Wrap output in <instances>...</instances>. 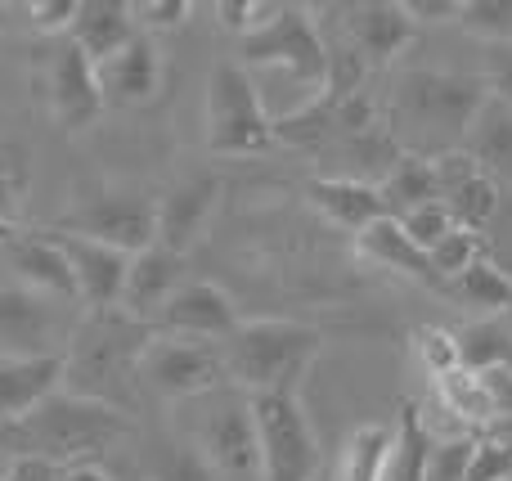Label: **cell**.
<instances>
[{
  "label": "cell",
  "mask_w": 512,
  "mask_h": 481,
  "mask_svg": "<svg viewBox=\"0 0 512 481\" xmlns=\"http://www.w3.org/2000/svg\"><path fill=\"white\" fill-rule=\"evenodd\" d=\"M490 90L477 72L450 68H405L391 81L382 122L396 144L414 158H441L463 149L477 113L486 108Z\"/></svg>",
  "instance_id": "1"
},
{
  "label": "cell",
  "mask_w": 512,
  "mask_h": 481,
  "mask_svg": "<svg viewBox=\"0 0 512 481\" xmlns=\"http://www.w3.org/2000/svg\"><path fill=\"white\" fill-rule=\"evenodd\" d=\"M153 324L126 311H81L63 347V392L126 414L140 405V356L153 342Z\"/></svg>",
  "instance_id": "2"
},
{
  "label": "cell",
  "mask_w": 512,
  "mask_h": 481,
  "mask_svg": "<svg viewBox=\"0 0 512 481\" xmlns=\"http://www.w3.org/2000/svg\"><path fill=\"white\" fill-rule=\"evenodd\" d=\"M126 437H131L126 414L95 401H81V396L59 387L45 401H36L27 414L0 423V455L72 468V464H99Z\"/></svg>",
  "instance_id": "3"
},
{
  "label": "cell",
  "mask_w": 512,
  "mask_h": 481,
  "mask_svg": "<svg viewBox=\"0 0 512 481\" xmlns=\"http://www.w3.org/2000/svg\"><path fill=\"white\" fill-rule=\"evenodd\" d=\"M221 351H225L230 387H239L243 396L297 392L306 369L324 351V333L301 320L256 315V320H239V329L221 342Z\"/></svg>",
  "instance_id": "4"
},
{
  "label": "cell",
  "mask_w": 512,
  "mask_h": 481,
  "mask_svg": "<svg viewBox=\"0 0 512 481\" xmlns=\"http://www.w3.org/2000/svg\"><path fill=\"white\" fill-rule=\"evenodd\" d=\"M207 149L216 158H256L274 149V113L239 59H221L207 77Z\"/></svg>",
  "instance_id": "5"
},
{
  "label": "cell",
  "mask_w": 512,
  "mask_h": 481,
  "mask_svg": "<svg viewBox=\"0 0 512 481\" xmlns=\"http://www.w3.org/2000/svg\"><path fill=\"white\" fill-rule=\"evenodd\" d=\"M189 405H194L198 414L180 437H189L203 450L212 473L230 477V481H261V446H256V419H252L248 396L225 383Z\"/></svg>",
  "instance_id": "6"
},
{
  "label": "cell",
  "mask_w": 512,
  "mask_h": 481,
  "mask_svg": "<svg viewBox=\"0 0 512 481\" xmlns=\"http://www.w3.org/2000/svg\"><path fill=\"white\" fill-rule=\"evenodd\" d=\"M243 68H270L283 72L297 90H306V104L328 86V45L319 32L315 14L301 5H279V14L261 27L256 36L239 41Z\"/></svg>",
  "instance_id": "7"
},
{
  "label": "cell",
  "mask_w": 512,
  "mask_h": 481,
  "mask_svg": "<svg viewBox=\"0 0 512 481\" xmlns=\"http://www.w3.org/2000/svg\"><path fill=\"white\" fill-rule=\"evenodd\" d=\"M225 383H230V374H225L221 342L153 333V342L140 356V392L158 396V401L189 405V401H198V396L216 392V387H225Z\"/></svg>",
  "instance_id": "8"
},
{
  "label": "cell",
  "mask_w": 512,
  "mask_h": 481,
  "mask_svg": "<svg viewBox=\"0 0 512 481\" xmlns=\"http://www.w3.org/2000/svg\"><path fill=\"white\" fill-rule=\"evenodd\" d=\"M261 446V481H310L319 468V441L297 392L248 396Z\"/></svg>",
  "instance_id": "9"
},
{
  "label": "cell",
  "mask_w": 512,
  "mask_h": 481,
  "mask_svg": "<svg viewBox=\"0 0 512 481\" xmlns=\"http://www.w3.org/2000/svg\"><path fill=\"white\" fill-rule=\"evenodd\" d=\"M54 230L81 234V239L108 243V248L135 257V252H144L158 239V198H149L144 189L99 185L95 194L81 198L68 216H59Z\"/></svg>",
  "instance_id": "10"
},
{
  "label": "cell",
  "mask_w": 512,
  "mask_h": 481,
  "mask_svg": "<svg viewBox=\"0 0 512 481\" xmlns=\"http://www.w3.org/2000/svg\"><path fill=\"white\" fill-rule=\"evenodd\" d=\"M41 90H45V113L59 131H81L104 113V95H99L95 63L68 41H50V50L41 54Z\"/></svg>",
  "instance_id": "11"
},
{
  "label": "cell",
  "mask_w": 512,
  "mask_h": 481,
  "mask_svg": "<svg viewBox=\"0 0 512 481\" xmlns=\"http://www.w3.org/2000/svg\"><path fill=\"white\" fill-rule=\"evenodd\" d=\"M72 324L77 315L63 302L18 284L0 288V356H63Z\"/></svg>",
  "instance_id": "12"
},
{
  "label": "cell",
  "mask_w": 512,
  "mask_h": 481,
  "mask_svg": "<svg viewBox=\"0 0 512 481\" xmlns=\"http://www.w3.org/2000/svg\"><path fill=\"white\" fill-rule=\"evenodd\" d=\"M333 14L342 45L364 68H387L418 41V27L400 0H355V5H342Z\"/></svg>",
  "instance_id": "13"
},
{
  "label": "cell",
  "mask_w": 512,
  "mask_h": 481,
  "mask_svg": "<svg viewBox=\"0 0 512 481\" xmlns=\"http://www.w3.org/2000/svg\"><path fill=\"white\" fill-rule=\"evenodd\" d=\"M158 333H171V338H198V342H225L234 329H239V306L212 279H185L176 288L167 306L153 320Z\"/></svg>",
  "instance_id": "14"
},
{
  "label": "cell",
  "mask_w": 512,
  "mask_h": 481,
  "mask_svg": "<svg viewBox=\"0 0 512 481\" xmlns=\"http://www.w3.org/2000/svg\"><path fill=\"white\" fill-rule=\"evenodd\" d=\"M50 239L59 243L63 261L72 270V284H77V302L86 311H117L122 306V288H126V266L131 257L108 243H95V239H81V234H68V230H54L50 225Z\"/></svg>",
  "instance_id": "15"
},
{
  "label": "cell",
  "mask_w": 512,
  "mask_h": 481,
  "mask_svg": "<svg viewBox=\"0 0 512 481\" xmlns=\"http://www.w3.org/2000/svg\"><path fill=\"white\" fill-rule=\"evenodd\" d=\"M99 77V95H104V108H149L153 99L162 95V81H167V63H162V50L153 36H135L131 45L104 59L95 68Z\"/></svg>",
  "instance_id": "16"
},
{
  "label": "cell",
  "mask_w": 512,
  "mask_h": 481,
  "mask_svg": "<svg viewBox=\"0 0 512 481\" xmlns=\"http://www.w3.org/2000/svg\"><path fill=\"white\" fill-rule=\"evenodd\" d=\"M225 180L216 171H194V176L176 180L167 194L158 198V239L162 248H171L176 257H185L189 248L198 243V234L207 230L216 203H221Z\"/></svg>",
  "instance_id": "17"
},
{
  "label": "cell",
  "mask_w": 512,
  "mask_h": 481,
  "mask_svg": "<svg viewBox=\"0 0 512 481\" xmlns=\"http://www.w3.org/2000/svg\"><path fill=\"white\" fill-rule=\"evenodd\" d=\"M0 252H5L9 270L18 275V288L41 293V297L63 302V306H77V284H72V270H68V261H63L59 243L50 239V230L14 234Z\"/></svg>",
  "instance_id": "18"
},
{
  "label": "cell",
  "mask_w": 512,
  "mask_h": 481,
  "mask_svg": "<svg viewBox=\"0 0 512 481\" xmlns=\"http://www.w3.org/2000/svg\"><path fill=\"white\" fill-rule=\"evenodd\" d=\"M180 284H185V257H176V252L162 248V243H149V248L135 252L131 266H126V288H122V306H117V311L153 324L162 306L176 297Z\"/></svg>",
  "instance_id": "19"
},
{
  "label": "cell",
  "mask_w": 512,
  "mask_h": 481,
  "mask_svg": "<svg viewBox=\"0 0 512 481\" xmlns=\"http://www.w3.org/2000/svg\"><path fill=\"white\" fill-rule=\"evenodd\" d=\"M355 257L378 266V270H391V275H400V279H414V284L445 293L436 270H432V261H427V252L409 243V234L400 230L396 216H382V221L364 225V230L355 234Z\"/></svg>",
  "instance_id": "20"
},
{
  "label": "cell",
  "mask_w": 512,
  "mask_h": 481,
  "mask_svg": "<svg viewBox=\"0 0 512 481\" xmlns=\"http://www.w3.org/2000/svg\"><path fill=\"white\" fill-rule=\"evenodd\" d=\"M135 36H140V27H135V18H131V0H81L77 18H72V27H68V41L77 45L95 68L104 59H113L122 45H131Z\"/></svg>",
  "instance_id": "21"
},
{
  "label": "cell",
  "mask_w": 512,
  "mask_h": 481,
  "mask_svg": "<svg viewBox=\"0 0 512 481\" xmlns=\"http://www.w3.org/2000/svg\"><path fill=\"white\" fill-rule=\"evenodd\" d=\"M301 194H306V203L315 207V212L324 216L328 225H337V230H351V234H360L364 225H373V221H382V216H387V207H382V194L373 185H360V180L310 176Z\"/></svg>",
  "instance_id": "22"
},
{
  "label": "cell",
  "mask_w": 512,
  "mask_h": 481,
  "mask_svg": "<svg viewBox=\"0 0 512 481\" xmlns=\"http://www.w3.org/2000/svg\"><path fill=\"white\" fill-rule=\"evenodd\" d=\"M63 356H0V423L27 414L36 401L59 392Z\"/></svg>",
  "instance_id": "23"
},
{
  "label": "cell",
  "mask_w": 512,
  "mask_h": 481,
  "mask_svg": "<svg viewBox=\"0 0 512 481\" xmlns=\"http://www.w3.org/2000/svg\"><path fill=\"white\" fill-rule=\"evenodd\" d=\"M432 455H436V437L423 419V405L400 401L396 423H391L382 481H432Z\"/></svg>",
  "instance_id": "24"
},
{
  "label": "cell",
  "mask_w": 512,
  "mask_h": 481,
  "mask_svg": "<svg viewBox=\"0 0 512 481\" xmlns=\"http://www.w3.org/2000/svg\"><path fill=\"white\" fill-rule=\"evenodd\" d=\"M432 387H436V405H441V414H450L468 437L486 432L490 423L499 419V405H495V396H490L486 378L472 374V369H463V365L450 369L445 378H432Z\"/></svg>",
  "instance_id": "25"
},
{
  "label": "cell",
  "mask_w": 512,
  "mask_h": 481,
  "mask_svg": "<svg viewBox=\"0 0 512 481\" xmlns=\"http://www.w3.org/2000/svg\"><path fill=\"white\" fill-rule=\"evenodd\" d=\"M463 153L477 162L486 176H512V108L499 99H486V108L477 113Z\"/></svg>",
  "instance_id": "26"
},
{
  "label": "cell",
  "mask_w": 512,
  "mask_h": 481,
  "mask_svg": "<svg viewBox=\"0 0 512 481\" xmlns=\"http://www.w3.org/2000/svg\"><path fill=\"white\" fill-rule=\"evenodd\" d=\"M445 293H450L454 302L468 306L477 320H499V315L512 311V275L490 257H481L472 270H463Z\"/></svg>",
  "instance_id": "27"
},
{
  "label": "cell",
  "mask_w": 512,
  "mask_h": 481,
  "mask_svg": "<svg viewBox=\"0 0 512 481\" xmlns=\"http://www.w3.org/2000/svg\"><path fill=\"white\" fill-rule=\"evenodd\" d=\"M140 481H221L212 473V464L203 459V450L189 437H167L149 441L140 455Z\"/></svg>",
  "instance_id": "28"
},
{
  "label": "cell",
  "mask_w": 512,
  "mask_h": 481,
  "mask_svg": "<svg viewBox=\"0 0 512 481\" xmlns=\"http://www.w3.org/2000/svg\"><path fill=\"white\" fill-rule=\"evenodd\" d=\"M378 194H382L387 216H405V212H414V207H423V203H441L432 158H414V153H405V158L391 167V176L378 185Z\"/></svg>",
  "instance_id": "29"
},
{
  "label": "cell",
  "mask_w": 512,
  "mask_h": 481,
  "mask_svg": "<svg viewBox=\"0 0 512 481\" xmlns=\"http://www.w3.org/2000/svg\"><path fill=\"white\" fill-rule=\"evenodd\" d=\"M454 342H459V365L472 374L512 369V329L499 320H468L463 329H454Z\"/></svg>",
  "instance_id": "30"
},
{
  "label": "cell",
  "mask_w": 512,
  "mask_h": 481,
  "mask_svg": "<svg viewBox=\"0 0 512 481\" xmlns=\"http://www.w3.org/2000/svg\"><path fill=\"white\" fill-rule=\"evenodd\" d=\"M441 203H445V212L454 216V225H459V230L481 234L490 221H495V212H499V185H495V176H486V171L477 167L472 176H463L459 185L445 189Z\"/></svg>",
  "instance_id": "31"
},
{
  "label": "cell",
  "mask_w": 512,
  "mask_h": 481,
  "mask_svg": "<svg viewBox=\"0 0 512 481\" xmlns=\"http://www.w3.org/2000/svg\"><path fill=\"white\" fill-rule=\"evenodd\" d=\"M391 446V423H364L351 432L337 464V481H382V464H387Z\"/></svg>",
  "instance_id": "32"
},
{
  "label": "cell",
  "mask_w": 512,
  "mask_h": 481,
  "mask_svg": "<svg viewBox=\"0 0 512 481\" xmlns=\"http://www.w3.org/2000/svg\"><path fill=\"white\" fill-rule=\"evenodd\" d=\"M27 185H32V162H27L23 144L0 140V221L18 230V216L27 203Z\"/></svg>",
  "instance_id": "33"
},
{
  "label": "cell",
  "mask_w": 512,
  "mask_h": 481,
  "mask_svg": "<svg viewBox=\"0 0 512 481\" xmlns=\"http://www.w3.org/2000/svg\"><path fill=\"white\" fill-rule=\"evenodd\" d=\"M481 257H486V243H481V234H472V230H450L432 252H427V261H432L441 288H450L454 279H459L463 270L477 266Z\"/></svg>",
  "instance_id": "34"
},
{
  "label": "cell",
  "mask_w": 512,
  "mask_h": 481,
  "mask_svg": "<svg viewBox=\"0 0 512 481\" xmlns=\"http://www.w3.org/2000/svg\"><path fill=\"white\" fill-rule=\"evenodd\" d=\"M459 27L477 36L481 45H508L512 41V0H463Z\"/></svg>",
  "instance_id": "35"
},
{
  "label": "cell",
  "mask_w": 512,
  "mask_h": 481,
  "mask_svg": "<svg viewBox=\"0 0 512 481\" xmlns=\"http://www.w3.org/2000/svg\"><path fill=\"white\" fill-rule=\"evenodd\" d=\"M409 347H414V360L427 378H445L450 369H459V342L445 324H418L409 333Z\"/></svg>",
  "instance_id": "36"
},
{
  "label": "cell",
  "mask_w": 512,
  "mask_h": 481,
  "mask_svg": "<svg viewBox=\"0 0 512 481\" xmlns=\"http://www.w3.org/2000/svg\"><path fill=\"white\" fill-rule=\"evenodd\" d=\"M396 221H400V230L409 234V243H414V248H423V252H432L445 234L459 230V225H454V216L445 212V203H423V207H414V212L396 216Z\"/></svg>",
  "instance_id": "37"
},
{
  "label": "cell",
  "mask_w": 512,
  "mask_h": 481,
  "mask_svg": "<svg viewBox=\"0 0 512 481\" xmlns=\"http://www.w3.org/2000/svg\"><path fill=\"white\" fill-rule=\"evenodd\" d=\"M463 481H512V441L477 437L468 468H463Z\"/></svg>",
  "instance_id": "38"
},
{
  "label": "cell",
  "mask_w": 512,
  "mask_h": 481,
  "mask_svg": "<svg viewBox=\"0 0 512 481\" xmlns=\"http://www.w3.org/2000/svg\"><path fill=\"white\" fill-rule=\"evenodd\" d=\"M274 14H279V5H270V0H216V23L225 32H234L239 41L256 36Z\"/></svg>",
  "instance_id": "39"
},
{
  "label": "cell",
  "mask_w": 512,
  "mask_h": 481,
  "mask_svg": "<svg viewBox=\"0 0 512 481\" xmlns=\"http://www.w3.org/2000/svg\"><path fill=\"white\" fill-rule=\"evenodd\" d=\"M131 18L144 36H153V32H171V27L189 23L194 5L189 0H131Z\"/></svg>",
  "instance_id": "40"
},
{
  "label": "cell",
  "mask_w": 512,
  "mask_h": 481,
  "mask_svg": "<svg viewBox=\"0 0 512 481\" xmlns=\"http://www.w3.org/2000/svg\"><path fill=\"white\" fill-rule=\"evenodd\" d=\"M481 81H486L490 99L512 108V41L508 45H486V59H481Z\"/></svg>",
  "instance_id": "41"
},
{
  "label": "cell",
  "mask_w": 512,
  "mask_h": 481,
  "mask_svg": "<svg viewBox=\"0 0 512 481\" xmlns=\"http://www.w3.org/2000/svg\"><path fill=\"white\" fill-rule=\"evenodd\" d=\"M77 5L81 0H32V5H27V18H32V27L41 36L59 41V36H68L72 18H77Z\"/></svg>",
  "instance_id": "42"
},
{
  "label": "cell",
  "mask_w": 512,
  "mask_h": 481,
  "mask_svg": "<svg viewBox=\"0 0 512 481\" xmlns=\"http://www.w3.org/2000/svg\"><path fill=\"white\" fill-rule=\"evenodd\" d=\"M405 14L418 23H459V5L463 0H400Z\"/></svg>",
  "instance_id": "43"
},
{
  "label": "cell",
  "mask_w": 512,
  "mask_h": 481,
  "mask_svg": "<svg viewBox=\"0 0 512 481\" xmlns=\"http://www.w3.org/2000/svg\"><path fill=\"white\" fill-rule=\"evenodd\" d=\"M0 481H59V468L41 464V459H9Z\"/></svg>",
  "instance_id": "44"
},
{
  "label": "cell",
  "mask_w": 512,
  "mask_h": 481,
  "mask_svg": "<svg viewBox=\"0 0 512 481\" xmlns=\"http://www.w3.org/2000/svg\"><path fill=\"white\" fill-rule=\"evenodd\" d=\"M490 387V396H495L499 414H512V369H499V374H481Z\"/></svg>",
  "instance_id": "45"
},
{
  "label": "cell",
  "mask_w": 512,
  "mask_h": 481,
  "mask_svg": "<svg viewBox=\"0 0 512 481\" xmlns=\"http://www.w3.org/2000/svg\"><path fill=\"white\" fill-rule=\"evenodd\" d=\"M59 481H113L104 464H72V468H59Z\"/></svg>",
  "instance_id": "46"
},
{
  "label": "cell",
  "mask_w": 512,
  "mask_h": 481,
  "mask_svg": "<svg viewBox=\"0 0 512 481\" xmlns=\"http://www.w3.org/2000/svg\"><path fill=\"white\" fill-rule=\"evenodd\" d=\"M14 234H18V230H14V225H5V221H0V248H5V243H9V239H14Z\"/></svg>",
  "instance_id": "47"
},
{
  "label": "cell",
  "mask_w": 512,
  "mask_h": 481,
  "mask_svg": "<svg viewBox=\"0 0 512 481\" xmlns=\"http://www.w3.org/2000/svg\"><path fill=\"white\" fill-rule=\"evenodd\" d=\"M0 23H5V18H0Z\"/></svg>",
  "instance_id": "48"
}]
</instances>
